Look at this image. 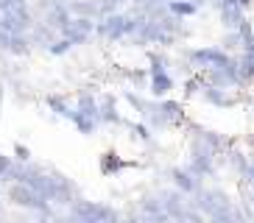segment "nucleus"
Wrapping results in <instances>:
<instances>
[{
  "mask_svg": "<svg viewBox=\"0 0 254 223\" xmlns=\"http://www.w3.org/2000/svg\"><path fill=\"white\" fill-rule=\"evenodd\" d=\"M17 159H20V162H25V159H28V151H25V148H17Z\"/></svg>",
  "mask_w": 254,
  "mask_h": 223,
  "instance_id": "obj_1",
  "label": "nucleus"
}]
</instances>
